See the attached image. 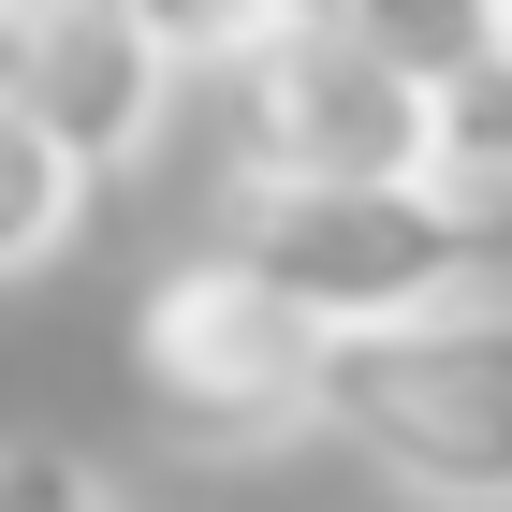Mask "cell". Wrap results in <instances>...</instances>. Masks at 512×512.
<instances>
[{"mask_svg":"<svg viewBox=\"0 0 512 512\" xmlns=\"http://www.w3.org/2000/svg\"><path fill=\"white\" fill-rule=\"evenodd\" d=\"M410 44L425 30L395 15H264L235 74V176L249 191H454V88Z\"/></svg>","mask_w":512,"mask_h":512,"instance_id":"obj_1","label":"cell"},{"mask_svg":"<svg viewBox=\"0 0 512 512\" xmlns=\"http://www.w3.org/2000/svg\"><path fill=\"white\" fill-rule=\"evenodd\" d=\"M132 366H147L176 454H278V439L337 425V337H322L293 293H264L220 235H205L191 264L147 278V308H132Z\"/></svg>","mask_w":512,"mask_h":512,"instance_id":"obj_2","label":"cell"},{"mask_svg":"<svg viewBox=\"0 0 512 512\" xmlns=\"http://www.w3.org/2000/svg\"><path fill=\"white\" fill-rule=\"evenodd\" d=\"M337 439L425 512H512V293H454L395 337H352Z\"/></svg>","mask_w":512,"mask_h":512,"instance_id":"obj_3","label":"cell"},{"mask_svg":"<svg viewBox=\"0 0 512 512\" xmlns=\"http://www.w3.org/2000/svg\"><path fill=\"white\" fill-rule=\"evenodd\" d=\"M220 249L264 293H293L337 352L454 308V293H483V205H454V191H249L235 176Z\"/></svg>","mask_w":512,"mask_h":512,"instance_id":"obj_4","label":"cell"},{"mask_svg":"<svg viewBox=\"0 0 512 512\" xmlns=\"http://www.w3.org/2000/svg\"><path fill=\"white\" fill-rule=\"evenodd\" d=\"M191 74L176 15L147 0H0V118H30L74 176H118Z\"/></svg>","mask_w":512,"mask_h":512,"instance_id":"obj_5","label":"cell"},{"mask_svg":"<svg viewBox=\"0 0 512 512\" xmlns=\"http://www.w3.org/2000/svg\"><path fill=\"white\" fill-rule=\"evenodd\" d=\"M74 205H88V176L44 147L30 118H0V278H44V264H59V249H74Z\"/></svg>","mask_w":512,"mask_h":512,"instance_id":"obj_6","label":"cell"},{"mask_svg":"<svg viewBox=\"0 0 512 512\" xmlns=\"http://www.w3.org/2000/svg\"><path fill=\"white\" fill-rule=\"evenodd\" d=\"M0 512H118V498H103V469H88V454L15 439V454H0Z\"/></svg>","mask_w":512,"mask_h":512,"instance_id":"obj_7","label":"cell"},{"mask_svg":"<svg viewBox=\"0 0 512 512\" xmlns=\"http://www.w3.org/2000/svg\"><path fill=\"white\" fill-rule=\"evenodd\" d=\"M483 44H498V59H512V0H498V15H483Z\"/></svg>","mask_w":512,"mask_h":512,"instance_id":"obj_8","label":"cell"}]
</instances>
